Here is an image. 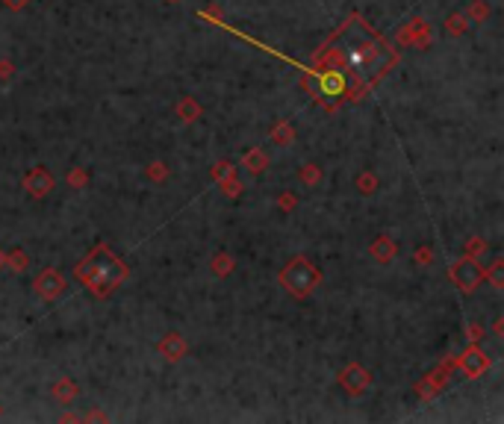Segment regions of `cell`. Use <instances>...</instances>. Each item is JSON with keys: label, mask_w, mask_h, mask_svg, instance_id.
I'll list each match as a JSON object with an SVG mask.
<instances>
[{"label": "cell", "mask_w": 504, "mask_h": 424, "mask_svg": "<svg viewBox=\"0 0 504 424\" xmlns=\"http://www.w3.org/2000/svg\"><path fill=\"white\" fill-rule=\"evenodd\" d=\"M74 280L86 286L95 298H106L127 280V265L101 242L92 248V254L74 265Z\"/></svg>", "instance_id": "1"}, {"label": "cell", "mask_w": 504, "mask_h": 424, "mask_svg": "<svg viewBox=\"0 0 504 424\" xmlns=\"http://www.w3.org/2000/svg\"><path fill=\"white\" fill-rule=\"evenodd\" d=\"M319 283H322V268L307 256H292L289 263L280 268V286L298 301L310 298Z\"/></svg>", "instance_id": "2"}, {"label": "cell", "mask_w": 504, "mask_h": 424, "mask_svg": "<svg viewBox=\"0 0 504 424\" xmlns=\"http://www.w3.org/2000/svg\"><path fill=\"white\" fill-rule=\"evenodd\" d=\"M448 277H452V283L463 292V295H472L481 283H484V268L475 263V256H460L457 263H452V268H448Z\"/></svg>", "instance_id": "3"}, {"label": "cell", "mask_w": 504, "mask_h": 424, "mask_svg": "<svg viewBox=\"0 0 504 424\" xmlns=\"http://www.w3.org/2000/svg\"><path fill=\"white\" fill-rule=\"evenodd\" d=\"M32 292H36L41 301H48V303H53L57 298H62V292H65V277H62V271H57V268H45L36 280H32Z\"/></svg>", "instance_id": "4"}, {"label": "cell", "mask_w": 504, "mask_h": 424, "mask_svg": "<svg viewBox=\"0 0 504 424\" xmlns=\"http://www.w3.org/2000/svg\"><path fill=\"white\" fill-rule=\"evenodd\" d=\"M457 368H460V374L463 377H469V380H475V377H481L490 368V356L484 354V347H478V345H469L463 354L457 356Z\"/></svg>", "instance_id": "5"}, {"label": "cell", "mask_w": 504, "mask_h": 424, "mask_svg": "<svg viewBox=\"0 0 504 424\" xmlns=\"http://www.w3.org/2000/svg\"><path fill=\"white\" fill-rule=\"evenodd\" d=\"M339 386H342L345 392H351V395H363L371 386V372H366L360 363L345 365L342 372H339Z\"/></svg>", "instance_id": "6"}, {"label": "cell", "mask_w": 504, "mask_h": 424, "mask_svg": "<svg viewBox=\"0 0 504 424\" xmlns=\"http://www.w3.org/2000/svg\"><path fill=\"white\" fill-rule=\"evenodd\" d=\"M24 192L30 198H48L53 192V174L45 165H36L24 174Z\"/></svg>", "instance_id": "7"}, {"label": "cell", "mask_w": 504, "mask_h": 424, "mask_svg": "<svg viewBox=\"0 0 504 424\" xmlns=\"http://www.w3.org/2000/svg\"><path fill=\"white\" fill-rule=\"evenodd\" d=\"M157 351H159V356H166L168 363H177V360H183V356H186L189 345H186V339H183L177 330H171V333H166V336L159 339Z\"/></svg>", "instance_id": "8"}, {"label": "cell", "mask_w": 504, "mask_h": 424, "mask_svg": "<svg viewBox=\"0 0 504 424\" xmlns=\"http://www.w3.org/2000/svg\"><path fill=\"white\" fill-rule=\"evenodd\" d=\"M448 372H452V363H445L440 372H434V374L425 377L422 383L416 386V395H419V398H434V395H440L443 389L448 386Z\"/></svg>", "instance_id": "9"}, {"label": "cell", "mask_w": 504, "mask_h": 424, "mask_svg": "<svg viewBox=\"0 0 504 424\" xmlns=\"http://www.w3.org/2000/svg\"><path fill=\"white\" fill-rule=\"evenodd\" d=\"M428 39H431V27L425 24L422 18L410 21V24L401 30V45L404 48H410V45L413 48H425V45H428Z\"/></svg>", "instance_id": "10"}, {"label": "cell", "mask_w": 504, "mask_h": 424, "mask_svg": "<svg viewBox=\"0 0 504 424\" xmlns=\"http://www.w3.org/2000/svg\"><path fill=\"white\" fill-rule=\"evenodd\" d=\"M369 254H371V259H375V263L387 265V263H392V259L398 256V242H396V239H389V236H378L375 242H371Z\"/></svg>", "instance_id": "11"}, {"label": "cell", "mask_w": 504, "mask_h": 424, "mask_svg": "<svg viewBox=\"0 0 504 424\" xmlns=\"http://www.w3.org/2000/svg\"><path fill=\"white\" fill-rule=\"evenodd\" d=\"M174 112H177V121H183V124H195V121L201 118V103L195 101V97H183Z\"/></svg>", "instance_id": "12"}, {"label": "cell", "mask_w": 504, "mask_h": 424, "mask_svg": "<svg viewBox=\"0 0 504 424\" xmlns=\"http://www.w3.org/2000/svg\"><path fill=\"white\" fill-rule=\"evenodd\" d=\"M50 395L59 401V404H71V401L77 398V383L71 377H59L57 383H53V389H50Z\"/></svg>", "instance_id": "13"}, {"label": "cell", "mask_w": 504, "mask_h": 424, "mask_svg": "<svg viewBox=\"0 0 504 424\" xmlns=\"http://www.w3.org/2000/svg\"><path fill=\"white\" fill-rule=\"evenodd\" d=\"M242 165L251 171V174H262L269 168V157H266V150L262 148H251L248 154H245V159H242Z\"/></svg>", "instance_id": "14"}, {"label": "cell", "mask_w": 504, "mask_h": 424, "mask_svg": "<svg viewBox=\"0 0 504 424\" xmlns=\"http://www.w3.org/2000/svg\"><path fill=\"white\" fill-rule=\"evenodd\" d=\"M271 141H275V145H280V148L292 145V141H295V127L289 121H278L275 127H271Z\"/></svg>", "instance_id": "15"}, {"label": "cell", "mask_w": 504, "mask_h": 424, "mask_svg": "<svg viewBox=\"0 0 504 424\" xmlns=\"http://www.w3.org/2000/svg\"><path fill=\"white\" fill-rule=\"evenodd\" d=\"M469 24H472V21L466 18V12H454L452 18L445 21V27H448V36H463V32L469 30Z\"/></svg>", "instance_id": "16"}, {"label": "cell", "mask_w": 504, "mask_h": 424, "mask_svg": "<svg viewBox=\"0 0 504 424\" xmlns=\"http://www.w3.org/2000/svg\"><path fill=\"white\" fill-rule=\"evenodd\" d=\"M484 280L492 283V289H501L504 286V263H501V259H496L490 268H484Z\"/></svg>", "instance_id": "17"}, {"label": "cell", "mask_w": 504, "mask_h": 424, "mask_svg": "<svg viewBox=\"0 0 504 424\" xmlns=\"http://www.w3.org/2000/svg\"><path fill=\"white\" fill-rule=\"evenodd\" d=\"M301 183L304 186H319L322 183V168L319 165H313V162H307V165H301Z\"/></svg>", "instance_id": "18"}, {"label": "cell", "mask_w": 504, "mask_h": 424, "mask_svg": "<svg viewBox=\"0 0 504 424\" xmlns=\"http://www.w3.org/2000/svg\"><path fill=\"white\" fill-rule=\"evenodd\" d=\"M466 18H469V21H475V24H481V21H487V18H490V3H487V0H475V3L469 6Z\"/></svg>", "instance_id": "19"}, {"label": "cell", "mask_w": 504, "mask_h": 424, "mask_svg": "<svg viewBox=\"0 0 504 424\" xmlns=\"http://www.w3.org/2000/svg\"><path fill=\"white\" fill-rule=\"evenodd\" d=\"M213 271H215L218 277L230 274V271H233V256L224 254V251H222V254H215V256H213Z\"/></svg>", "instance_id": "20"}, {"label": "cell", "mask_w": 504, "mask_h": 424, "mask_svg": "<svg viewBox=\"0 0 504 424\" xmlns=\"http://www.w3.org/2000/svg\"><path fill=\"white\" fill-rule=\"evenodd\" d=\"M357 189H360V194H375V189H378V174L375 171L360 174V177H357Z\"/></svg>", "instance_id": "21"}, {"label": "cell", "mask_w": 504, "mask_h": 424, "mask_svg": "<svg viewBox=\"0 0 504 424\" xmlns=\"http://www.w3.org/2000/svg\"><path fill=\"white\" fill-rule=\"evenodd\" d=\"M6 265L15 268V271H27V265H30L27 251H12V254H6Z\"/></svg>", "instance_id": "22"}, {"label": "cell", "mask_w": 504, "mask_h": 424, "mask_svg": "<svg viewBox=\"0 0 504 424\" xmlns=\"http://www.w3.org/2000/svg\"><path fill=\"white\" fill-rule=\"evenodd\" d=\"M148 177H151V180H157V183L166 180V177H168L166 162H151V165H148Z\"/></svg>", "instance_id": "23"}, {"label": "cell", "mask_w": 504, "mask_h": 424, "mask_svg": "<svg viewBox=\"0 0 504 424\" xmlns=\"http://www.w3.org/2000/svg\"><path fill=\"white\" fill-rule=\"evenodd\" d=\"M68 183L74 189H83L86 183H89V171H83V168H71V174H68Z\"/></svg>", "instance_id": "24"}, {"label": "cell", "mask_w": 504, "mask_h": 424, "mask_svg": "<svg viewBox=\"0 0 504 424\" xmlns=\"http://www.w3.org/2000/svg\"><path fill=\"white\" fill-rule=\"evenodd\" d=\"M222 189L230 194V198H239V192H242V183H239L236 177H227V180H222Z\"/></svg>", "instance_id": "25"}, {"label": "cell", "mask_w": 504, "mask_h": 424, "mask_svg": "<svg viewBox=\"0 0 504 424\" xmlns=\"http://www.w3.org/2000/svg\"><path fill=\"white\" fill-rule=\"evenodd\" d=\"M213 177H215L218 183L227 180V177H233V165H230V162H218L215 171H213Z\"/></svg>", "instance_id": "26"}, {"label": "cell", "mask_w": 504, "mask_h": 424, "mask_svg": "<svg viewBox=\"0 0 504 424\" xmlns=\"http://www.w3.org/2000/svg\"><path fill=\"white\" fill-rule=\"evenodd\" d=\"M280 206H283V210H295V206H298V198H295L292 192H283L280 194Z\"/></svg>", "instance_id": "27"}, {"label": "cell", "mask_w": 504, "mask_h": 424, "mask_svg": "<svg viewBox=\"0 0 504 424\" xmlns=\"http://www.w3.org/2000/svg\"><path fill=\"white\" fill-rule=\"evenodd\" d=\"M484 248H487L484 239H472V242H469V254H466V256H475L478 251H484Z\"/></svg>", "instance_id": "28"}, {"label": "cell", "mask_w": 504, "mask_h": 424, "mask_svg": "<svg viewBox=\"0 0 504 424\" xmlns=\"http://www.w3.org/2000/svg\"><path fill=\"white\" fill-rule=\"evenodd\" d=\"M0 3H3L6 9H12V12H18V9H24L30 0H0Z\"/></svg>", "instance_id": "29"}, {"label": "cell", "mask_w": 504, "mask_h": 424, "mask_svg": "<svg viewBox=\"0 0 504 424\" xmlns=\"http://www.w3.org/2000/svg\"><path fill=\"white\" fill-rule=\"evenodd\" d=\"M416 259H419V265H428V259H431V248H422V251L416 254Z\"/></svg>", "instance_id": "30"}, {"label": "cell", "mask_w": 504, "mask_h": 424, "mask_svg": "<svg viewBox=\"0 0 504 424\" xmlns=\"http://www.w3.org/2000/svg\"><path fill=\"white\" fill-rule=\"evenodd\" d=\"M12 71H15V65H12V62H0V77H9Z\"/></svg>", "instance_id": "31"}, {"label": "cell", "mask_w": 504, "mask_h": 424, "mask_svg": "<svg viewBox=\"0 0 504 424\" xmlns=\"http://www.w3.org/2000/svg\"><path fill=\"white\" fill-rule=\"evenodd\" d=\"M469 339H472V342L481 339V324H472V327H469Z\"/></svg>", "instance_id": "32"}, {"label": "cell", "mask_w": 504, "mask_h": 424, "mask_svg": "<svg viewBox=\"0 0 504 424\" xmlns=\"http://www.w3.org/2000/svg\"><path fill=\"white\" fill-rule=\"evenodd\" d=\"M3 265H6V254H3V251H0V268H3Z\"/></svg>", "instance_id": "33"}, {"label": "cell", "mask_w": 504, "mask_h": 424, "mask_svg": "<svg viewBox=\"0 0 504 424\" xmlns=\"http://www.w3.org/2000/svg\"><path fill=\"white\" fill-rule=\"evenodd\" d=\"M166 3H177V0H166Z\"/></svg>", "instance_id": "34"}, {"label": "cell", "mask_w": 504, "mask_h": 424, "mask_svg": "<svg viewBox=\"0 0 504 424\" xmlns=\"http://www.w3.org/2000/svg\"><path fill=\"white\" fill-rule=\"evenodd\" d=\"M0 412H3V407H0Z\"/></svg>", "instance_id": "35"}]
</instances>
